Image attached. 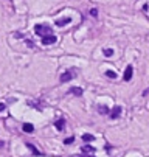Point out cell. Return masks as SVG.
<instances>
[{
    "instance_id": "cell-1",
    "label": "cell",
    "mask_w": 149,
    "mask_h": 157,
    "mask_svg": "<svg viewBox=\"0 0 149 157\" xmlns=\"http://www.w3.org/2000/svg\"><path fill=\"white\" fill-rule=\"evenodd\" d=\"M34 33H36L37 36H42V39H44V37H47V36H51V34H53V30H51L48 25L39 24V25L34 27Z\"/></svg>"
},
{
    "instance_id": "cell-2",
    "label": "cell",
    "mask_w": 149,
    "mask_h": 157,
    "mask_svg": "<svg viewBox=\"0 0 149 157\" xmlns=\"http://www.w3.org/2000/svg\"><path fill=\"white\" fill-rule=\"evenodd\" d=\"M75 76H76V73H73V72H65V73L61 75V82H69V81H72Z\"/></svg>"
},
{
    "instance_id": "cell-3",
    "label": "cell",
    "mask_w": 149,
    "mask_h": 157,
    "mask_svg": "<svg viewBox=\"0 0 149 157\" xmlns=\"http://www.w3.org/2000/svg\"><path fill=\"white\" fill-rule=\"evenodd\" d=\"M132 73H134L132 65H127V69H126V72H124V75H123V79H124V81H131V79H132Z\"/></svg>"
},
{
    "instance_id": "cell-4",
    "label": "cell",
    "mask_w": 149,
    "mask_h": 157,
    "mask_svg": "<svg viewBox=\"0 0 149 157\" xmlns=\"http://www.w3.org/2000/svg\"><path fill=\"white\" fill-rule=\"evenodd\" d=\"M54 42H56V36H54V34L47 36V37L42 39V44H44V45H51V44H54Z\"/></svg>"
},
{
    "instance_id": "cell-5",
    "label": "cell",
    "mask_w": 149,
    "mask_h": 157,
    "mask_svg": "<svg viewBox=\"0 0 149 157\" xmlns=\"http://www.w3.org/2000/svg\"><path fill=\"white\" fill-rule=\"evenodd\" d=\"M121 106H115L114 109H112V112H110V118H118L120 115H121Z\"/></svg>"
},
{
    "instance_id": "cell-6",
    "label": "cell",
    "mask_w": 149,
    "mask_h": 157,
    "mask_svg": "<svg viewBox=\"0 0 149 157\" xmlns=\"http://www.w3.org/2000/svg\"><path fill=\"white\" fill-rule=\"evenodd\" d=\"M81 151H82V154H93V152H95V148L90 146V145H84V146L81 148Z\"/></svg>"
},
{
    "instance_id": "cell-7",
    "label": "cell",
    "mask_w": 149,
    "mask_h": 157,
    "mask_svg": "<svg viewBox=\"0 0 149 157\" xmlns=\"http://www.w3.org/2000/svg\"><path fill=\"white\" fill-rule=\"evenodd\" d=\"M69 94L76 95V97H81V95H82V89H79V87H72L70 90H69Z\"/></svg>"
},
{
    "instance_id": "cell-8",
    "label": "cell",
    "mask_w": 149,
    "mask_h": 157,
    "mask_svg": "<svg viewBox=\"0 0 149 157\" xmlns=\"http://www.w3.org/2000/svg\"><path fill=\"white\" fill-rule=\"evenodd\" d=\"M69 22H70V17H65V19H59V20H56V25H58V27H62V25L69 24Z\"/></svg>"
},
{
    "instance_id": "cell-9",
    "label": "cell",
    "mask_w": 149,
    "mask_h": 157,
    "mask_svg": "<svg viewBox=\"0 0 149 157\" xmlns=\"http://www.w3.org/2000/svg\"><path fill=\"white\" fill-rule=\"evenodd\" d=\"M54 126H56V129L62 131L64 128H65V121H64V120H58V121L54 123Z\"/></svg>"
},
{
    "instance_id": "cell-10",
    "label": "cell",
    "mask_w": 149,
    "mask_h": 157,
    "mask_svg": "<svg viewBox=\"0 0 149 157\" xmlns=\"http://www.w3.org/2000/svg\"><path fill=\"white\" fill-rule=\"evenodd\" d=\"M82 140H84V142H92V140H95V137L92 136V134H84Z\"/></svg>"
},
{
    "instance_id": "cell-11",
    "label": "cell",
    "mask_w": 149,
    "mask_h": 157,
    "mask_svg": "<svg viewBox=\"0 0 149 157\" xmlns=\"http://www.w3.org/2000/svg\"><path fill=\"white\" fill-rule=\"evenodd\" d=\"M24 131H25V132H33V131H34V128H33V124L25 123V124H24Z\"/></svg>"
},
{
    "instance_id": "cell-12",
    "label": "cell",
    "mask_w": 149,
    "mask_h": 157,
    "mask_svg": "<svg viewBox=\"0 0 149 157\" xmlns=\"http://www.w3.org/2000/svg\"><path fill=\"white\" fill-rule=\"evenodd\" d=\"M106 76H107V78H112V79H115V78H117V73H115L114 70H107V72H106Z\"/></svg>"
},
{
    "instance_id": "cell-13",
    "label": "cell",
    "mask_w": 149,
    "mask_h": 157,
    "mask_svg": "<svg viewBox=\"0 0 149 157\" xmlns=\"http://www.w3.org/2000/svg\"><path fill=\"white\" fill-rule=\"evenodd\" d=\"M102 53H104L106 56H112V55H114V50H110V48H104Z\"/></svg>"
},
{
    "instance_id": "cell-14",
    "label": "cell",
    "mask_w": 149,
    "mask_h": 157,
    "mask_svg": "<svg viewBox=\"0 0 149 157\" xmlns=\"http://www.w3.org/2000/svg\"><path fill=\"white\" fill-rule=\"evenodd\" d=\"M73 142H75V137H69V139L64 140V143H65V145H70V143H73Z\"/></svg>"
},
{
    "instance_id": "cell-15",
    "label": "cell",
    "mask_w": 149,
    "mask_h": 157,
    "mask_svg": "<svg viewBox=\"0 0 149 157\" xmlns=\"http://www.w3.org/2000/svg\"><path fill=\"white\" fill-rule=\"evenodd\" d=\"M98 110L101 112V114H107V107H106V106H101V107H98Z\"/></svg>"
},
{
    "instance_id": "cell-16",
    "label": "cell",
    "mask_w": 149,
    "mask_h": 157,
    "mask_svg": "<svg viewBox=\"0 0 149 157\" xmlns=\"http://www.w3.org/2000/svg\"><path fill=\"white\" fill-rule=\"evenodd\" d=\"M27 146H28V148H30V149H31V151H33V152H34V154H40V152H39V151H37V149H36V148H34V146H33V145H30V143H28V145H27Z\"/></svg>"
},
{
    "instance_id": "cell-17",
    "label": "cell",
    "mask_w": 149,
    "mask_h": 157,
    "mask_svg": "<svg viewBox=\"0 0 149 157\" xmlns=\"http://www.w3.org/2000/svg\"><path fill=\"white\" fill-rule=\"evenodd\" d=\"M90 14H92L93 17H96V16H98V10H95V8H93V10H90Z\"/></svg>"
},
{
    "instance_id": "cell-18",
    "label": "cell",
    "mask_w": 149,
    "mask_h": 157,
    "mask_svg": "<svg viewBox=\"0 0 149 157\" xmlns=\"http://www.w3.org/2000/svg\"><path fill=\"white\" fill-rule=\"evenodd\" d=\"M79 157H95V155H92V154H81Z\"/></svg>"
},
{
    "instance_id": "cell-19",
    "label": "cell",
    "mask_w": 149,
    "mask_h": 157,
    "mask_svg": "<svg viewBox=\"0 0 149 157\" xmlns=\"http://www.w3.org/2000/svg\"><path fill=\"white\" fill-rule=\"evenodd\" d=\"M2 110H5V104H3V103H0V112H2Z\"/></svg>"
},
{
    "instance_id": "cell-20",
    "label": "cell",
    "mask_w": 149,
    "mask_h": 157,
    "mask_svg": "<svg viewBox=\"0 0 149 157\" xmlns=\"http://www.w3.org/2000/svg\"><path fill=\"white\" fill-rule=\"evenodd\" d=\"M147 94H149V89H146V90L143 92V95H147Z\"/></svg>"
},
{
    "instance_id": "cell-21",
    "label": "cell",
    "mask_w": 149,
    "mask_h": 157,
    "mask_svg": "<svg viewBox=\"0 0 149 157\" xmlns=\"http://www.w3.org/2000/svg\"><path fill=\"white\" fill-rule=\"evenodd\" d=\"M3 145H5V142H3V140H0V148H2Z\"/></svg>"
}]
</instances>
